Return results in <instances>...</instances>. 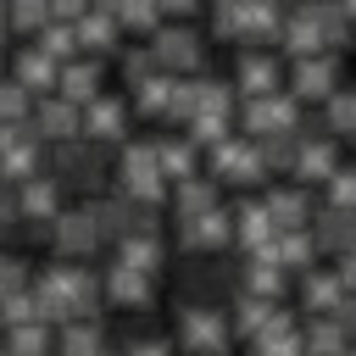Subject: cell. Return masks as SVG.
Returning a JSON list of instances; mask_svg holds the SVG:
<instances>
[{
	"label": "cell",
	"instance_id": "cell-62",
	"mask_svg": "<svg viewBox=\"0 0 356 356\" xmlns=\"http://www.w3.org/2000/svg\"><path fill=\"white\" fill-rule=\"evenodd\" d=\"M345 356H356V350H345Z\"/></svg>",
	"mask_w": 356,
	"mask_h": 356
},
{
	"label": "cell",
	"instance_id": "cell-55",
	"mask_svg": "<svg viewBox=\"0 0 356 356\" xmlns=\"http://www.w3.org/2000/svg\"><path fill=\"white\" fill-rule=\"evenodd\" d=\"M339 284L356 295V250H345V256H339Z\"/></svg>",
	"mask_w": 356,
	"mask_h": 356
},
{
	"label": "cell",
	"instance_id": "cell-9",
	"mask_svg": "<svg viewBox=\"0 0 356 356\" xmlns=\"http://www.w3.org/2000/svg\"><path fill=\"white\" fill-rule=\"evenodd\" d=\"M22 134L39 139V145H67V139H78V106L61 100V95H44V100H33V117H28Z\"/></svg>",
	"mask_w": 356,
	"mask_h": 356
},
{
	"label": "cell",
	"instance_id": "cell-16",
	"mask_svg": "<svg viewBox=\"0 0 356 356\" xmlns=\"http://www.w3.org/2000/svg\"><path fill=\"white\" fill-rule=\"evenodd\" d=\"M106 295H111L117 306H128V312H145V306L156 300V273H139V267L111 261V267H106Z\"/></svg>",
	"mask_w": 356,
	"mask_h": 356
},
{
	"label": "cell",
	"instance_id": "cell-38",
	"mask_svg": "<svg viewBox=\"0 0 356 356\" xmlns=\"http://www.w3.org/2000/svg\"><path fill=\"white\" fill-rule=\"evenodd\" d=\"M28 323H44V317H39V300H33V289H17V295H6V300H0V334H17V328H28Z\"/></svg>",
	"mask_w": 356,
	"mask_h": 356
},
{
	"label": "cell",
	"instance_id": "cell-4",
	"mask_svg": "<svg viewBox=\"0 0 356 356\" xmlns=\"http://www.w3.org/2000/svg\"><path fill=\"white\" fill-rule=\"evenodd\" d=\"M150 56H156V67L161 72H172V78H189V72H200L206 67V39L195 33V28H184V22H161L156 33H150V44H145Z\"/></svg>",
	"mask_w": 356,
	"mask_h": 356
},
{
	"label": "cell",
	"instance_id": "cell-22",
	"mask_svg": "<svg viewBox=\"0 0 356 356\" xmlns=\"http://www.w3.org/2000/svg\"><path fill=\"white\" fill-rule=\"evenodd\" d=\"M234 239L250 250V256H267L273 250V239H278V228L267 222V211H261V200H245L239 211H234Z\"/></svg>",
	"mask_w": 356,
	"mask_h": 356
},
{
	"label": "cell",
	"instance_id": "cell-50",
	"mask_svg": "<svg viewBox=\"0 0 356 356\" xmlns=\"http://www.w3.org/2000/svg\"><path fill=\"white\" fill-rule=\"evenodd\" d=\"M228 139V117H189V145H222Z\"/></svg>",
	"mask_w": 356,
	"mask_h": 356
},
{
	"label": "cell",
	"instance_id": "cell-13",
	"mask_svg": "<svg viewBox=\"0 0 356 356\" xmlns=\"http://www.w3.org/2000/svg\"><path fill=\"white\" fill-rule=\"evenodd\" d=\"M334 89H339V61H334L328 50L295 61V72H289V95H295V100H328Z\"/></svg>",
	"mask_w": 356,
	"mask_h": 356
},
{
	"label": "cell",
	"instance_id": "cell-6",
	"mask_svg": "<svg viewBox=\"0 0 356 356\" xmlns=\"http://www.w3.org/2000/svg\"><path fill=\"white\" fill-rule=\"evenodd\" d=\"M206 178H211V184H261V178H267V161H261L256 139L228 134L222 145H211V172H206Z\"/></svg>",
	"mask_w": 356,
	"mask_h": 356
},
{
	"label": "cell",
	"instance_id": "cell-12",
	"mask_svg": "<svg viewBox=\"0 0 356 356\" xmlns=\"http://www.w3.org/2000/svg\"><path fill=\"white\" fill-rule=\"evenodd\" d=\"M17 217H22V222H33V228H50V222L61 217V184H56L50 172H39V178L17 184Z\"/></svg>",
	"mask_w": 356,
	"mask_h": 356
},
{
	"label": "cell",
	"instance_id": "cell-29",
	"mask_svg": "<svg viewBox=\"0 0 356 356\" xmlns=\"http://www.w3.org/2000/svg\"><path fill=\"white\" fill-rule=\"evenodd\" d=\"M156 167H161V178L172 189V184H184V178L200 172V156H195L189 139H156Z\"/></svg>",
	"mask_w": 356,
	"mask_h": 356
},
{
	"label": "cell",
	"instance_id": "cell-40",
	"mask_svg": "<svg viewBox=\"0 0 356 356\" xmlns=\"http://www.w3.org/2000/svg\"><path fill=\"white\" fill-rule=\"evenodd\" d=\"M28 117H33V95H28L17 78H0V122L28 128Z\"/></svg>",
	"mask_w": 356,
	"mask_h": 356
},
{
	"label": "cell",
	"instance_id": "cell-39",
	"mask_svg": "<svg viewBox=\"0 0 356 356\" xmlns=\"http://www.w3.org/2000/svg\"><path fill=\"white\" fill-rule=\"evenodd\" d=\"M250 350H256V356H300V328L284 317V323H273L267 334H256Z\"/></svg>",
	"mask_w": 356,
	"mask_h": 356
},
{
	"label": "cell",
	"instance_id": "cell-53",
	"mask_svg": "<svg viewBox=\"0 0 356 356\" xmlns=\"http://www.w3.org/2000/svg\"><path fill=\"white\" fill-rule=\"evenodd\" d=\"M95 0H50V22H78Z\"/></svg>",
	"mask_w": 356,
	"mask_h": 356
},
{
	"label": "cell",
	"instance_id": "cell-15",
	"mask_svg": "<svg viewBox=\"0 0 356 356\" xmlns=\"http://www.w3.org/2000/svg\"><path fill=\"white\" fill-rule=\"evenodd\" d=\"M306 234H312V245H317V250H328V256H345V250H356V211L323 206V211L306 222Z\"/></svg>",
	"mask_w": 356,
	"mask_h": 356
},
{
	"label": "cell",
	"instance_id": "cell-23",
	"mask_svg": "<svg viewBox=\"0 0 356 356\" xmlns=\"http://www.w3.org/2000/svg\"><path fill=\"white\" fill-rule=\"evenodd\" d=\"M261 211H267V222H273L278 234H289V228H306V222H312V206H306V195H300V189H267V195H261Z\"/></svg>",
	"mask_w": 356,
	"mask_h": 356
},
{
	"label": "cell",
	"instance_id": "cell-49",
	"mask_svg": "<svg viewBox=\"0 0 356 356\" xmlns=\"http://www.w3.org/2000/svg\"><path fill=\"white\" fill-rule=\"evenodd\" d=\"M328 206L356 211V167H334V178H328Z\"/></svg>",
	"mask_w": 356,
	"mask_h": 356
},
{
	"label": "cell",
	"instance_id": "cell-5",
	"mask_svg": "<svg viewBox=\"0 0 356 356\" xmlns=\"http://www.w3.org/2000/svg\"><path fill=\"white\" fill-rule=\"evenodd\" d=\"M56 184H72V189H100L106 178V150L89 145V139H67L50 150V167H44Z\"/></svg>",
	"mask_w": 356,
	"mask_h": 356
},
{
	"label": "cell",
	"instance_id": "cell-54",
	"mask_svg": "<svg viewBox=\"0 0 356 356\" xmlns=\"http://www.w3.org/2000/svg\"><path fill=\"white\" fill-rule=\"evenodd\" d=\"M334 323H339V334H356V295L345 289V300L334 306Z\"/></svg>",
	"mask_w": 356,
	"mask_h": 356
},
{
	"label": "cell",
	"instance_id": "cell-30",
	"mask_svg": "<svg viewBox=\"0 0 356 356\" xmlns=\"http://www.w3.org/2000/svg\"><path fill=\"white\" fill-rule=\"evenodd\" d=\"M300 300H306V312H317V317H334V306L345 300V284H339V273H306L300 278Z\"/></svg>",
	"mask_w": 356,
	"mask_h": 356
},
{
	"label": "cell",
	"instance_id": "cell-37",
	"mask_svg": "<svg viewBox=\"0 0 356 356\" xmlns=\"http://www.w3.org/2000/svg\"><path fill=\"white\" fill-rule=\"evenodd\" d=\"M111 17H117V28H134V33H156L161 28V0H117L111 6Z\"/></svg>",
	"mask_w": 356,
	"mask_h": 356
},
{
	"label": "cell",
	"instance_id": "cell-52",
	"mask_svg": "<svg viewBox=\"0 0 356 356\" xmlns=\"http://www.w3.org/2000/svg\"><path fill=\"white\" fill-rule=\"evenodd\" d=\"M17 222H22L17 217V189L0 178V234H17Z\"/></svg>",
	"mask_w": 356,
	"mask_h": 356
},
{
	"label": "cell",
	"instance_id": "cell-24",
	"mask_svg": "<svg viewBox=\"0 0 356 356\" xmlns=\"http://www.w3.org/2000/svg\"><path fill=\"white\" fill-rule=\"evenodd\" d=\"M273 323H284V306H278V300H256V295H239V300H234V317H228L234 334L256 339V334H267Z\"/></svg>",
	"mask_w": 356,
	"mask_h": 356
},
{
	"label": "cell",
	"instance_id": "cell-11",
	"mask_svg": "<svg viewBox=\"0 0 356 356\" xmlns=\"http://www.w3.org/2000/svg\"><path fill=\"white\" fill-rule=\"evenodd\" d=\"M228 239H234V211H222V206H211V211H200V217H184V222H178V245H184V250H195V256L222 250Z\"/></svg>",
	"mask_w": 356,
	"mask_h": 356
},
{
	"label": "cell",
	"instance_id": "cell-41",
	"mask_svg": "<svg viewBox=\"0 0 356 356\" xmlns=\"http://www.w3.org/2000/svg\"><path fill=\"white\" fill-rule=\"evenodd\" d=\"M33 39H39V50H44L50 61H72V56H78V33H72V22H44Z\"/></svg>",
	"mask_w": 356,
	"mask_h": 356
},
{
	"label": "cell",
	"instance_id": "cell-46",
	"mask_svg": "<svg viewBox=\"0 0 356 356\" xmlns=\"http://www.w3.org/2000/svg\"><path fill=\"white\" fill-rule=\"evenodd\" d=\"M295 145H300V134H267V139H256V150H261L267 167H295Z\"/></svg>",
	"mask_w": 356,
	"mask_h": 356
},
{
	"label": "cell",
	"instance_id": "cell-45",
	"mask_svg": "<svg viewBox=\"0 0 356 356\" xmlns=\"http://www.w3.org/2000/svg\"><path fill=\"white\" fill-rule=\"evenodd\" d=\"M328 128L345 134V139H356V89H334L328 95Z\"/></svg>",
	"mask_w": 356,
	"mask_h": 356
},
{
	"label": "cell",
	"instance_id": "cell-31",
	"mask_svg": "<svg viewBox=\"0 0 356 356\" xmlns=\"http://www.w3.org/2000/svg\"><path fill=\"white\" fill-rule=\"evenodd\" d=\"M161 234H122L117 239V261L122 267H139V273H161Z\"/></svg>",
	"mask_w": 356,
	"mask_h": 356
},
{
	"label": "cell",
	"instance_id": "cell-60",
	"mask_svg": "<svg viewBox=\"0 0 356 356\" xmlns=\"http://www.w3.org/2000/svg\"><path fill=\"white\" fill-rule=\"evenodd\" d=\"M295 6H300V11H306V6H317V0H295Z\"/></svg>",
	"mask_w": 356,
	"mask_h": 356
},
{
	"label": "cell",
	"instance_id": "cell-42",
	"mask_svg": "<svg viewBox=\"0 0 356 356\" xmlns=\"http://www.w3.org/2000/svg\"><path fill=\"white\" fill-rule=\"evenodd\" d=\"M306 11H312V22H317L323 44H345V33H350V17L339 11V0H317V6H306Z\"/></svg>",
	"mask_w": 356,
	"mask_h": 356
},
{
	"label": "cell",
	"instance_id": "cell-19",
	"mask_svg": "<svg viewBox=\"0 0 356 356\" xmlns=\"http://www.w3.org/2000/svg\"><path fill=\"white\" fill-rule=\"evenodd\" d=\"M234 89L245 100H261V95H278V61L267 50H245L239 56V72H234Z\"/></svg>",
	"mask_w": 356,
	"mask_h": 356
},
{
	"label": "cell",
	"instance_id": "cell-34",
	"mask_svg": "<svg viewBox=\"0 0 356 356\" xmlns=\"http://www.w3.org/2000/svg\"><path fill=\"white\" fill-rule=\"evenodd\" d=\"M267 256L289 273V267H312V261H317V245H312V234H306V228H289V234H278V239H273V250H267Z\"/></svg>",
	"mask_w": 356,
	"mask_h": 356
},
{
	"label": "cell",
	"instance_id": "cell-2",
	"mask_svg": "<svg viewBox=\"0 0 356 356\" xmlns=\"http://www.w3.org/2000/svg\"><path fill=\"white\" fill-rule=\"evenodd\" d=\"M117 178H122V200H134V206H161V200H167V178H161V167H156V139L122 145V150H117Z\"/></svg>",
	"mask_w": 356,
	"mask_h": 356
},
{
	"label": "cell",
	"instance_id": "cell-56",
	"mask_svg": "<svg viewBox=\"0 0 356 356\" xmlns=\"http://www.w3.org/2000/svg\"><path fill=\"white\" fill-rule=\"evenodd\" d=\"M17 139H22V128H11V122H0V156H6V150H11Z\"/></svg>",
	"mask_w": 356,
	"mask_h": 356
},
{
	"label": "cell",
	"instance_id": "cell-58",
	"mask_svg": "<svg viewBox=\"0 0 356 356\" xmlns=\"http://www.w3.org/2000/svg\"><path fill=\"white\" fill-rule=\"evenodd\" d=\"M339 11H345V17H356V0H339Z\"/></svg>",
	"mask_w": 356,
	"mask_h": 356
},
{
	"label": "cell",
	"instance_id": "cell-59",
	"mask_svg": "<svg viewBox=\"0 0 356 356\" xmlns=\"http://www.w3.org/2000/svg\"><path fill=\"white\" fill-rule=\"evenodd\" d=\"M0 44H6V6H0Z\"/></svg>",
	"mask_w": 356,
	"mask_h": 356
},
{
	"label": "cell",
	"instance_id": "cell-33",
	"mask_svg": "<svg viewBox=\"0 0 356 356\" xmlns=\"http://www.w3.org/2000/svg\"><path fill=\"white\" fill-rule=\"evenodd\" d=\"M172 95H178V78L172 72H156L145 89H134V111L139 117H167L172 111Z\"/></svg>",
	"mask_w": 356,
	"mask_h": 356
},
{
	"label": "cell",
	"instance_id": "cell-17",
	"mask_svg": "<svg viewBox=\"0 0 356 356\" xmlns=\"http://www.w3.org/2000/svg\"><path fill=\"white\" fill-rule=\"evenodd\" d=\"M56 95H61V100H72V106L83 111V106L100 95V61H95V56H72V61H61Z\"/></svg>",
	"mask_w": 356,
	"mask_h": 356
},
{
	"label": "cell",
	"instance_id": "cell-43",
	"mask_svg": "<svg viewBox=\"0 0 356 356\" xmlns=\"http://www.w3.org/2000/svg\"><path fill=\"white\" fill-rule=\"evenodd\" d=\"M6 6V28H22V33H39L50 22V0H0Z\"/></svg>",
	"mask_w": 356,
	"mask_h": 356
},
{
	"label": "cell",
	"instance_id": "cell-32",
	"mask_svg": "<svg viewBox=\"0 0 356 356\" xmlns=\"http://www.w3.org/2000/svg\"><path fill=\"white\" fill-rule=\"evenodd\" d=\"M278 39H284V50H289L295 61H306V56H323V33H317L312 11H295V17L278 28Z\"/></svg>",
	"mask_w": 356,
	"mask_h": 356
},
{
	"label": "cell",
	"instance_id": "cell-47",
	"mask_svg": "<svg viewBox=\"0 0 356 356\" xmlns=\"http://www.w3.org/2000/svg\"><path fill=\"white\" fill-rule=\"evenodd\" d=\"M156 72H161V67H156L150 50H128V56H122V83H128V89H145Z\"/></svg>",
	"mask_w": 356,
	"mask_h": 356
},
{
	"label": "cell",
	"instance_id": "cell-1",
	"mask_svg": "<svg viewBox=\"0 0 356 356\" xmlns=\"http://www.w3.org/2000/svg\"><path fill=\"white\" fill-rule=\"evenodd\" d=\"M33 300H39V317L44 323H89L95 317V300H100V284H95L89 267L50 261L33 278Z\"/></svg>",
	"mask_w": 356,
	"mask_h": 356
},
{
	"label": "cell",
	"instance_id": "cell-18",
	"mask_svg": "<svg viewBox=\"0 0 356 356\" xmlns=\"http://www.w3.org/2000/svg\"><path fill=\"white\" fill-rule=\"evenodd\" d=\"M278 28H284V0H245V17H239L245 50H261L267 39H278Z\"/></svg>",
	"mask_w": 356,
	"mask_h": 356
},
{
	"label": "cell",
	"instance_id": "cell-14",
	"mask_svg": "<svg viewBox=\"0 0 356 356\" xmlns=\"http://www.w3.org/2000/svg\"><path fill=\"white\" fill-rule=\"evenodd\" d=\"M178 295H184L189 306H222V295H228V267H222V261H189L184 278H178Z\"/></svg>",
	"mask_w": 356,
	"mask_h": 356
},
{
	"label": "cell",
	"instance_id": "cell-3",
	"mask_svg": "<svg viewBox=\"0 0 356 356\" xmlns=\"http://www.w3.org/2000/svg\"><path fill=\"white\" fill-rule=\"evenodd\" d=\"M228 339H234V328H228L222 306H189V300H178V345L189 356H228Z\"/></svg>",
	"mask_w": 356,
	"mask_h": 356
},
{
	"label": "cell",
	"instance_id": "cell-21",
	"mask_svg": "<svg viewBox=\"0 0 356 356\" xmlns=\"http://www.w3.org/2000/svg\"><path fill=\"white\" fill-rule=\"evenodd\" d=\"M289 172H295L300 184H328V178H334V145H328L323 134H317V139L300 134V145H295V167H289Z\"/></svg>",
	"mask_w": 356,
	"mask_h": 356
},
{
	"label": "cell",
	"instance_id": "cell-26",
	"mask_svg": "<svg viewBox=\"0 0 356 356\" xmlns=\"http://www.w3.org/2000/svg\"><path fill=\"white\" fill-rule=\"evenodd\" d=\"M167 200H172L178 222H184V217H200V211H211V206H222V200H217V184H211L206 172H195V178L172 184V189H167Z\"/></svg>",
	"mask_w": 356,
	"mask_h": 356
},
{
	"label": "cell",
	"instance_id": "cell-61",
	"mask_svg": "<svg viewBox=\"0 0 356 356\" xmlns=\"http://www.w3.org/2000/svg\"><path fill=\"white\" fill-rule=\"evenodd\" d=\"M95 6H117V0H95Z\"/></svg>",
	"mask_w": 356,
	"mask_h": 356
},
{
	"label": "cell",
	"instance_id": "cell-10",
	"mask_svg": "<svg viewBox=\"0 0 356 356\" xmlns=\"http://www.w3.org/2000/svg\"><path fill=\"white\" fill-rule=\"evenodd\" d=\"M50 245H56V256H95L100 250V222H95V211L89 206H72V211H61L56 222H50Z\"/></svg>",
	"mask_w": 356,
	"mask_h": 356
},
{
	"label": "cell",
	"instance_id": "cell-8",
	"mask_svg": "<svg viewBox=\"0 0 356 356\" xmlns=\"http://www.w3.org/2000/svg\"><path fill=\"white\" fill-rule=\"evenodd\" d=\"M245 134L250 139H267V134H300V100L295 95H261V100H245Z\"/></svg>",
	"mask_w": 356,
	"mask_h": 356
},
{
	"label": "cell",
	"instance_id": "cell-36",
	"mask_svg": "<svg viewBox=\"0 0 356 356\" xmlns=\"http://www.w3.org/2000/svg\"><path fill=\"white\" fill-rule=\"evenodd\" d=\"M195 83V117H228L234 111V83L222 78H189Z\"/></svg>",
	"mask_w": 356,
	"mask_h": 356
},
{
	"label": "cell",
	"instance_id": "cell-25",
	"mask_svg": "<svg viewBox=\"0 0 356 356\" xmlns=\"http://www.w3.org/2000/svg\"><path fill=\"white\" fill-rule=\"evenodd\" d=\"M11 78H17L28 95H50V89H56V78H61V61H50L39 44H28V50L17 56V72H11Z\"/></svg>",
	"mask_w": 356,
	"mask_h": 356
},
{
	"label": "cell",
	"instance_id": "cell-44",
	"mask_svg": "<svg viewBox=\"0 0 356 356\" xmlns=\"http://www.w3.org/2000/svg\"><path fill=\"white\" fill-rule=\"evenodd\" d=\"M6 350H11V356H50V350H56V339H50V328H44V323H28V328L6 334Z\"/></svg>",
	"mask_w": 356,
	"mask_h": 356
},
{
	"label": "cell",
	"instance_id": "cell-20",
	"mask_svg": "<svg viewBox=\"0 0 356 356\" xmlns=\"http://www.w3.org/2000/svg\"><path fill=\"white\" fill-rule=\"evenodd\" d=\"M72 33H78V44H83L89 56H100V50H117V39H122V28H117L111 6H89V11L72 22Z\"/></svg>",
	"mask_w": 356,
	"mask_h": 356
},
{
	"label": "cell",
	"instance_id": "cell-57",
	"mask_svg": "<svg viewBox=\"0 0 356 356\" xmlns=\"http://www.w3.org/2000/svg\"><path fill=\"white\" fill-rule=\"evenodd\" d=\"M195 6H200V0H161V11H178V17H189Z\"/></svg>",
	"mask_w": 356,
	"mask_h": 356
},
{
	"label": "cell",
	"instance_id": "cell-27",
	"mask_svg": "<svg viewBox=\"0 0 356 356\" xmlns=\"http://www.w3.org/2000/svg\"><path fill=\"white\" fill-rule=\"evenodd\" d=\"M239 284H245V295H256V300H278V295L289 289V273H284L273 256H250L245 273H239Z\"/></svg>",
	"mask_w": 356,
	"mask_h": 356
},
{
	"label": "cell",
	"instance_id": "cell-28",
	"mask_svg": "<svg viewBox=\"0 0 356 356\" xmlns=\"http://www.w3.org/2000/svg\"><path fill=\"white\" fill-rule=\"evenodd\" d=\"M39 172H44V145L22 134V139L0 156V178H6V184H28V178H39Z\"/></svg>",
	"mask_w": 356,
	"mask_h": 356
},
{
	"label": "cell",
	"instance_id": "cell-48",
	"mask_svg": "<svg viewBox=\"0 0 356 356\" xmlns=\"http://www.w3.org/2000/svg\"><path fill=\"white\" fill-rule=\"evenodd\" d=\"M239 17H245V0H211V33L217 39H239Z\"/></svg>",
	"mask_w": 356,
	"mask_h": 356
},
{
	"label": "cell",
	"instance_id": "cell-51",
	"mask_svg": "<svg viewBox=\"0 0 356 356\" xmlns=\"http://www.w3.org/2000/svg\"><path fill=\"white\" fill-rule=\"evenodd\" d=\"M17 289H28V261L0 256V300H6V295H17Z\"/></svg>",
	"mask_w": 356,
	"mask_h": 356
},
{
	"label": "cell",
	"instance_id": "cell-35",
	"mask_svg": "<svg viewBox=\"0 0 356 356\" xmlns=\"http://www.w3.org/2000/svg\"><path fill=\"white\" fill-rule=\"evenodd\" d=\"M56 356H106V339H100V323H67L61 339H56Z\"/></svg>",
	"mask_w": 356,
	"mask_h": 356
},
{
	"label": "cell",
	"instance_id": "cell-7",
	"mask_svg": "<svg viewBox=\"0 0 356 356\" xmlns=\"http://www.w3.org/2000/svg\"><path fill=\"white\" fill-rule=\"evenodd\" d=\"M78 139H89V145H128V100H117V95H95L83 111H78Z\"/></svg>",
	"mask_w": 356,
	"mask_h": 356
}]
</instances>
